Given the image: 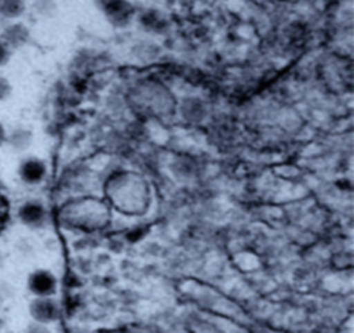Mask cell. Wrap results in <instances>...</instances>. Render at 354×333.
<instances>
[{
  "instance_id": "cell-5",
  "label": "cell",
  "mask_w": 354,
  "mask_h": 333,
  "mask_svg": "<svg viewBox=\"0 0 354 333\" xmlns=\"http://www.w3.org/2000/svg\"><path fill=\"white\" fill-rule=\"evenodd\" d=\"M0 39H2L11 50L20 48L29 41V30L26 29L23 24H11L5 28V30L2 32V38Z\"/></svg>"
},
{
  "instance_id": "cell-8",
  "label": "cell",
  "mask_w": 354,
  "mask_h": 333,
  "mask_svg": "<svg viewBox=\"0 0 354 333\" xmlns=\"http://www.w3.org/2000/svg\"><path fill=\"white\" fill-rule=\"evenodd\" d=\"M26 10L24 0H0V15L5 19H17Z\"/></svg>"
},
{
  "instance_id": "cell-1",
  "label": "cell",
  "mask_w": 354,
  "mask_h": 333,
  "mask_svg": "<svg viewBox=\"0 0 354 333\" xmlns=\"http://www.w3.org/2000/svg\"><path fill=\"white\" fill-rule=\"evenodd\" d=\"M28 288L35 297H51L57 290V279L50 270H33L28 278Z\"/></svg>"
},
{
  "instance_id": "cell-9",
  "label": "cell",
  "mask_w": 354,
  "mask_h": 333,
  "mask_svg": "<svg viewBox=\"0 0 354 333\" xmlns=\"http://www.w3.org/2000/svg\"><path fill=\"white\" fill-rule=\"evenodd\" d=\"M11 84L5 77H0V101H5L10 98L11 95Z\"/></svg>"
},
{
  "instance_id": "cell-4",
  "label": "cell",
  "mask_w": 354,
  "mask_h": 333,
  "mask_svg": "<svg viewBox=\"0 0 354 333\" xmlns=\"http://www.w3.org/2000/svg\"><path fill=\"white\" fill-rule=\"evenodd\" d=\"M19 176L24 183L38 185L47 176V166L38 158H26L19 166Z\"/></svg>"
},
{
  "instance_id": "cell-11",
  "label": "cell",
  "mask_w": 354,
  "mask_h": 333,
  "mask_svg": "<svg viewBox=\"0 0 354 333\" xmlns=\"http://www.w3.org/2000/svg\"><path fill=\"white\" fill-rule=\"evenodd\" d=\"M24 333H51V332L46 327V324H41V323L35 321V323L29 324Z\"/></svg>"
},
{
  "instance_id": "cell-3",
  "label": "cell",
  "mask_w": 354,
  "mask_h": 333,
  "mask_svg": "<svg viewBox=\"0 0 354 333\" xmlns=\"http://www.w3.org/2000/svg\"><path fill=\"white\" fill-rule=\"evenodd\" d=\"M20 221L30 229H41L47 222V210L38 201H28L19 209Z\"/></svg>"
},
{
  "instance_id": "cell-6",
  "label": "cell",
  "mask_w": 354,
  "mask_h": 333,
  "mask_svg": "<svg viewBox=\"0 0 354 333\" xmlns=\"http://www.w3.org/2000/svg\"><path fill=\"white\" fill-rule=\"evenodd\" d=\"M100 3L104 8L105 14H107L113 21L116 23L128 21L131 10L127 2H123V0H100Z\"/></svg>"
},
{
  "instance_id": "cell-10",
  "label": "cell",
  "mask_w": 354,
  "mask_h": 333,
  "mask_svg": "<svg viewBox=\"0 0 354 333\" xmlns=\"http://www.w3.org/2000/svg\"><path fill=\"white\" fill-rule=\"evenodd\" d=\"M11 59V48L6 46V44L0 39V66L6 65Z\"/></svg>"
},
{
  "instance_id": "cell-7",
  "label": "cell",
  "mask_w": 354,
  "mask_h": 333,
  "mask_svg": "<svg viewBox=\"0 0 354 333\" xmlns=\"http://www.w3.org/2000/svg\"><path fill=\"white\" fill-rule=\"evenodd\" d=\"M32 134L24 128H15L10 134H6V143L17 152H23L30 146Z\"/></svg>"
},
{
  "instance_id": "cell-2",
  "label": "cell",
  "mask_w": 354,
  "mask_h": 333,
  "mask_svg": "<svg viewBox=\"0 0 354 333\" xmlns=\"http://www.w3.org/2000/svg\"><path fill=\"white\" fill-rule=\"evenodd\" d=\"M29 311L32 318L41 323V324H48L56 321L59 317V305L57 302L53 299V297H35V299L30 302Z\"/></svg>"
},
{
  "instance_id": "cell-13",
  "label": "cell",
  "mask_w": 354,
  "mask_h": 333,
  "mask_svg": "<svg viewBox=\"0 0 354 333\" xmlns=\"http://www.w3.org/2000/svg\"><path fill=\"white\" fill-rule=\"evenodd\" d=\"M2 329H3V320L0 318V332H2Z\"/></svg>"
},
{
  "instance_id": "cell-12",
  "label": "cell",
  "mask_w": 354,
  "mask_h": 333,
  "mask_svg": "<svg viewBox=\"0 0 354 333\" xmlns=\"http://www.w3.org/2000/svg\"><path fill=\"white\" fill-rule=\"evenodd\" d=\"M6 143V131L3 128V125L0 124V146H3Z\"/></svg>"
}]
</instances>
